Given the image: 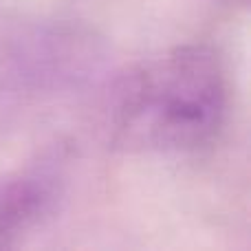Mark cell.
<instances>
[{"label": "cell", "mask_w": 251, "mask_h": 251, "mask_svg": "<svg viewBox=\"0 0 251 251\" xmlns=\"http://www.w3.org/2000/svg\"><path fill=\"white\" fill-rule=\"evenodd\" d=\"M229 108V82L209 44H183L137 64L110 95V134L146 154H190L212 146Z\"/></svg>", "instance_id": "cell-1"}, {"label": "cell", "mask_w": 251, "mask_h": 251, "mask_svg": "<svg viewBox=\"0 0 251 251\" xmlns=\"http://www.w3.org/2000/svg\"><path fill=\"white\" fill-rule=\"evenodd\" d=\"M106 64V47L69 20L25 22L0 35V106L55 101L86 88Z\"/></svg>", "instance_id": "cell-2"}, {"label": "cell", "mask_w": 251, "mask_h": 251, "mask_svg": "<svg viewBox=\"0 0 251 251\" xmlns=\"http://www.w3.org/2000/svg\"><path fill=\"white\" fill-rule=\"evenodd\" d=\"M64 148L42 154L0 181V249L18 247L57 214L66 192Z\"/></svg>", "instance_id": "cell-3"}]
</instances>
